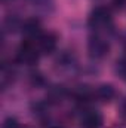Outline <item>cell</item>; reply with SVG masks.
Instances as JSON below:
<instances>
[{
	"label": "cell",
	"mask_w": 126,
	"mask_h": 128,
	"mask_svg": "<svg viewBox=\"0 0 126 128\" xmlns=\"http://www.w3.org/2000/svg\"><path fill=\"white\" fill-rule=\"evenodd\" d=\"M89 27L95 32V34L111 32L113 28V18L108 9L105 8H96L89 16Z\"/></svg>",
	"instance_id": "1"
},
{
	"label": "cell",
	"mask_w": 126,
	"mask_h": 128,
	"mask_svg": "<svg viewBox=\"0 0 126 128\" xmlns=\"http://www.w3.org/2000/svg\"><path fill=\"white\" fill-rule=\"evenodd\" d=\"M39 57H40V52H39L36 43L30 39H25L18 49V60L21 63L33 64L39 60Z\"/></svg>",
	"instance_id": "2"
},
{
	"label": "cell",
	"mask_w": 126,
	"mask_h": 128,
	"mask_svg": "<svg viewBox=\"0 0 126 128\" xmlns=\"http://www.w3.org/2000/svg\"><path fill=\"white\" fill-rule=\"evenodd\" d=\"M36 43L40 55L42 54H51L55 48H57V36L52 33H40L39 36H36L34 39H30Z\"/></svg>",
	"instance_id": "3"
},
{
	"label": "cell",
	"mask_w": 126,
	"mask_h": 128,
	"mask_svg": "<svg viewBox=\"0 0 126 128\" xmlns=\"http://www.w3.org/2000/svg\"><path fill=\"white\" fill-rule=\"evenodd\" d=\"M82 128H101L102 125V115L95 109H85L80 116Z\"/></svg>",
	"instance_id": "4"
},
{
	"label": "cell",
	"mask_w": 126,
	"mask_h": 128,
	"mask_svg": "<svg viewBox=\"0 0 126 128\" xmlns=\"http://www.w3.org/2000/svg\"><path fill=\"white\" fill-rule=\"evenodd\" d=\"M89 52L92 57H104L105 54H108V42L101 37L99 34H95L94 37H91V42H89Z\"/></svg>",
	"instance_id": "5"
},
{
	"label": "cell",
	"mask_w": 126,
	"mask_h": 128,
	"mask_svg": "<svg viewBox=\"0 0 126 128\" xmlns=\"http://www.w3.org/2000/svg\"><path fill=\"white\" fill-rule=\"evenodd\" d=\"M98 96H99L101 100L108 101L110 98L114 97V90H113V86H110V85H102V86L98 88Z\"/></svg>",
	"instance_id": "6"
},
{
	"label": "cell",
	"mask_w": 126,
	"mask_h": 128,
	"mask_svg": "<svg viewBox=\"0 0 126 128\" xmlns=\"http://www.w3.org/2000/svg\"><path fill=\"white\" fill-rule=\"evenodd\" d=\"M34 6L42 8V9H48L52 6V0H30Z\"/></svg>",
	"instance_id": "7"
},
{
	"label": "cell",
	"mask_w": 126,
	"mask_h": 128,
	"mask_svg": "<svg viewBox=\"0 0 126 128\" xmlns=\"http://www.w3.org/2000/svg\"><path fill=\"white\" fill-rule=\"evenodd\" d=\"M3 128H21V125L18 124L16 119H13V118H7V119L4 121V124H3Z\"/></svg>",
	"instance_id": "8"
}]
</instances>
